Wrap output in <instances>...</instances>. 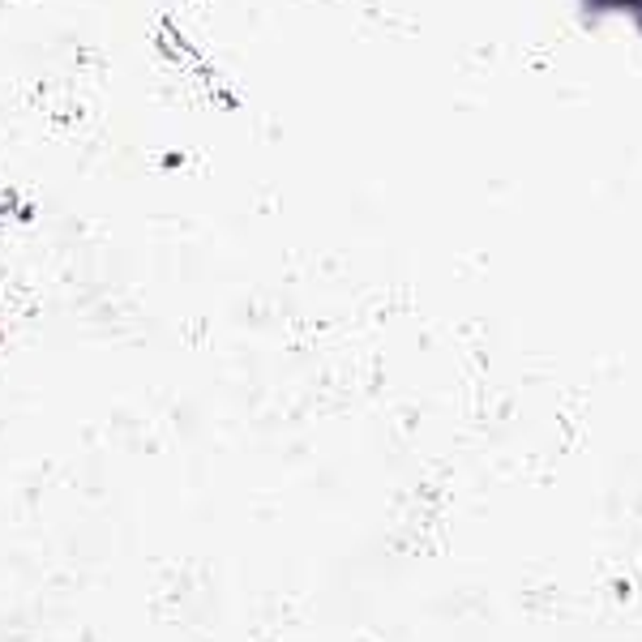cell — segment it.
<instances>
[{
    "label": "cell",
    "mask_w": 642,
    "mask_h": 642,
    "mask_svg": "<svg viewBox=\"0 0 642 642\" xmlns=\"http://www.w3.org/2000/svg\"><path fill=\"white\" fill-rule=\"evenodd\" d=\"M0 343H5V321H0Z\"/></svg>",
    "instance_id": "6da1fadb"
}]
</instances>
